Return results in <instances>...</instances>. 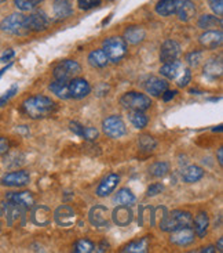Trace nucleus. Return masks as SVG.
I'll list each match as a JSON object with an SVG mask.
<instances>
[{
  "label": "nucleus",
  "mask_w": 223,
  "mask_h": 253,
  "mask_svg": "<svg viewBox=\"0 0 223 253\" xmlns=\"http://www.w3.org/2000/svg\"><path fill=\"white\" fill-rule=\"evenodd\" d=\"M55 108L54 101L46 96H32L22 103V111L31 119H41L48 117Z\"/></svg>",
  "instance_id": "1"
},
{
  "label": "nucleus",
  "mask_w": 223,
  "mask_h": 253,
  "mask_svg": "<svg viewBox=\"0 0 223 253\" xmlns=\"http://www.w3.org/2000/svg\"><path fill=\"white\" fill-rule=\"evenodd\" d=\"M191 223H193L191 213L185 212V211H174L161 220L160 228L162 231L171 233V231L182 228V227H189Z\"/></svg>",
  "instance_id": "2"
},
{
  "label": "nucleus",
  "mask_w": 223,
  "mask_h": 253,
  "mask_svg": "<svg viewBox=\"0 0 223 253\" xmlns=\"http://www.w3.org/2000/svg\"><path fill=\"white\" fill-rule=\"evenodd\" d=\"M0 29L6 34L14 35V36H25L29 34L25 15L20 13H14L6 17L0 22Z\"/></svg>",
  "instance_id": "3"
},
{
  "label": "nucleus",
  "mask_w": 223,
  "mask_h": 253,
  "mask_svg": "<svg viewBox=\"0 0 223 253\" xmlns=\"http://www.w3.org/2000/svg\"><path fill=\"white\" fill-rule=\"evenodd\" d=\"M102 50L106 54L109 61L119 62L122 61V58L127 53V43L122 38L112 36V38H108L106 41L103 42Z\"/></svg>",
  "instance_id": "4"
},
{
  "label": "nucleus",
  "mask_w": 223,
  "mask_h": 253,
  "mask_svg": "<svg viewBox=\"0 0 223 253\" xmlns=\"http://www.w3.org/2000/svg\"><path fill=\"white\" fill-rule=\"evenodd\" d=\"M80 72L81 67L79 62L74 61V60H65L55 67L54 71H53V76H54L55 81L69 83Z\"/></svg>",
  "instance_id": "5"
},
{
  "label": "nucleus",
  "mask_w": 223,
  "mask_h": 253,
  "mask_svg": "<svg viewBox=\"0 0 223 253\" xmlns=\"http://www.w3.org/2000/svg\"><path fill=\"white\" fill-rule=\"evenodd\" d=\"M120 104L131 111H142L143 112L150 108L152 100L146 94L138 93V91H129V93L123 94V97L120 98Z\"/></svg>",
  "instance_id": "6"
},
{
  "label": "nucleus",
  "mask_w": 223,
  "mask_h": 253,
  "mask_svg": "<svg viewBox=\"0 0 223 253\" xmlns=\"http://www.w3.org/2000/svg\"><path fill=\"white\" fill-rule=\"evenodd\" d=\"M102 129H103V133L110 138H120L124 134H127V126L122 118L117 115L106 118L102 122Z\"/></svg>",
  "instance_id": "7"
},
{
  "label": "nucleus",
  "mask_w": 223,
  "mask_h": 253,
  "mask_svg": "<svg viewBox=\"0 0 223 253\" xmlns=\"http://www.w3.org/2000/svg\"><path fill=\"white\" fill-rule=\"evenodd\" d=\"M25 20H27V27L29 29V32H40L47 29L50 20H48L47 14L44 11H33L29 15H25Z\"/></svg>",
  "instance_id": "8"
},
{
  "label": "nucleus",
  "mask_w": 223,
  "mask_h": 253,
  "mask_svg": "<svg viewBox=\"0 0 223 253\" xmlns=\"http://www.w3.org/2000/svg\"><path fill=\"white\" fill-rule=\"evenodd\" d=\"M29 173L25 170L10 171L1 177V184L6 187H25L29 184Z\"/></svg>",
  "instance_id": "9"
},
{
  "label": "nucleus",
  "mask_w": 223,
  "mask_h": 253,
  "mask_svg": "<svg viewBox=\"0 0 223 253\" xmlns=\"http://www.w3.org/2000/svg\"><path fill=\"white\" fill-rule=\"evenodd\" d=\"M171 242L178 247H188L194 242V231L190 227H182L171 231Z\"/></svg>",
  "instance_id": "10"
},
{
  "label": "nucleus",
  "mask_w": 223,
  "mask_h": 253,
  "mask_svg": "<svg viewBox=\"0 0 223 253\" xmlns=\"http://www.w3.org/2000/svg\"><path fill=\"white\" fill-rule=\"evenodd\" d=\"M54 219L57 224L61 227H72L76 221V214L73 209L68 205H61L55 209Z\"/></svg>",
  "instance_id": "11"
},
{
  "label": "nucleus",
  "mask_w": 223,
  "mask_h": 253,
  "mask_svg": "<svg viewBox=\"0 0 223 253\" xmlns=\"http://www.w3.org/2000/svg\"><path fill=\"white\" fill-rule=\"evenodd\" d=\"M179 55H181V46L178 42L165 41L162 43L161 51H160V60L162 61V64L175 61Z\"/></svg>",
  "instance_id": "12"
},
{
  "label": "nucleus",
  "mask_w": 223,
  "mask_h": 253,
  "mask_svg": "<svg viewBox=\"0 0 223 253\" xmlns=\"http://www.w3.org/2000/svg\"><path fill=\"white\" fill-rule=\"evenodd\" d=\"M69 84V91H70V97L76 98V100H81L84 97H87L91 91V87L86 79H81V78H74L72 79Z\"/></svg>",
  "instance_id": "13"
},
{
  "label": "nucleus",
  "mask_w": 223,
  "mask_h": 253,
  "mask_svg": "<svg viewBox=\"0 0 223 253\" xmlns=\"http://www.w3.org/2000/svg\"><path fill=\"white\" fill-rule=\"evenodd\" d=\"M90 223L95 227H105L109 223V211L106 206L95 205L88 214Z\"/></svg>",
  "instance_id": "14"
},
{
  "label": "nucleus",
  "mask_w": 223,
  "mask_h": 253,
  "mask_svg": "<svg viewBox=\"0 0 223 253\" xmlns=\"http://www.w3.org/2000/svg\"><path fill=\"white\" fill-rule=\"evenodd\" d=\"M119 181H120V176H119V174H116V173H110V174H108V176L99 183V185H98V188H96V195L101 197V198L110 195L112 192L115 191V188L117 187V184H119Z\"/></svg>",
  "instance_id": "15"
},
{
  "label": "nucleus",
  "mask_w": 223,
  "mask_h": 253,
  "mask_svg": "<svg viewBox=\"0 0 223 253\" xmlns=\"http://www.w3.org/2000/svg\"><path fill=\"white\" fill-rule=\"evenodd\" d=\"M7 202H13L15 205L22 206L24 209L33 208L34 198L31 192L22 191V192H7L6 195Z\"/></svg>",
  "instance_id": "16"
},
{
  "label": "nucleus",
  "mask_w": 223,
  "mask_h": 253,
  "mask_svg": "<svg viewBox=\"0 0 223 253\" xmlns=\"http://www.w3.org/2000/svg\"><path fill=\"white\" fill-rule=\"evenodd\" d=\"M112 219L115 221L117 226L126 227L131 224V221L134 219V213L129 209L128 206L119 205L116 208L113 213H112Z\"/></svg>",
  "instance_id": "17"
},
{
  "label": "nucleus",
  "mask_w": 223,
  "mask_h": 253,
  "mask_svg": "<svg viewBox=\"0 0 223 253\" xmlns=\"http://www.w3.org/2000/svg\"><path fill=\"white\" fill-rule=\"evenodd\" d=\"M223 42V34L222 31H207L205 34L200 36V43L201 46L208 50H214V48L219 47Z\"/></svg>",
  "instance_id": "18"
},
{
  "label": "nucleus",
  "mask_w": 223,
  "mask_h": 253,
  "mask_svg": "<svg viewBox=\"0 0 223 253\" xmlns=\"http://www.w3.org/2000/svg\"><path fill=\"white\" fill-rule=\"evenodd\" d=\"M145 89H146L149 94H152V96L155 97H160L165 90L168 89V82L165 79H160V78L152 76L145 83Z\"/></svg>",
  "instance_id": "19"
},
{
  "label": "nucleus",
  "mask_w": 223,
  "mask_h": 253,
  "mask_svg": "<svg viewBox=\"0 0 223 253\" xmlns=\"http://www.w3.org/2000/svg\"><path fill=\"white\" fill-rule=\"evenodd\" d=\"M175 14H178L179 20L188 22L196 15V4L191 0H179Z\"/></svg>",
  "instance_id": "20"
},
{
  "label": "nucleus",
  "mask_w": 223,
  "mask_h": 253,
  "mask_svg": "<svg viewBox=\"0 0 223 253\" xmlns=\"http://www.w3.org/2000/svg\"><path fill=\"white\" fill-rule=\"evenodd\" d=\"M31 217H32V221L36 226H47L48 223L51 221V211L48 209L47 206H34Z\"/></svg>",
  "instance_id": "21"
},
{
  "label": "nucleus",
  "mask_w": 223,
  "mask_h": 253,
  "mask_svg": "<svg viewBox=\"0 0 223 253\" xmlns=\"http://www.w3.org/2000/svg\"><path fill=\"white\" fill-rule=\"evenodd\" d=\"M185 71V67L179 61H172L164 64L161 68H160V72H161L162 76H165L167 79H172V81H176L179 76L182 75V72Z\"/></svg>",
  "instance_id": "22"
},
{
  "label": "nucleus",
  "mask_w": 223,
  "mask_h": 253,
  "mask_svg": "<svg viewBox=\"0 0 223 253\" xmlns=\"http://www.w3.org/2000/svg\"><path fill=\"white\" fill-rule=\"evenodd\" d=\"M146 38V32L142 27L132 25L124 31V41L128 42L129 44H139Z\"/></svg>",
  "instance_id": "23"
},
{
  "label": "nucleus",
  "mask_w": 223,
  "mask_h": 253,
  "mask_svg": "<svg viewBox=\"0 0 223 253\" xmlns=\"http://www.w3.org/2000/svg\"><path fill=\"white\" fill-rule=\"evenodd\" d=\"M179 0H160L156 4V13L161 17H168L176 13Z\"/></svg>",
  "instance_id": "24"
},
{
  "label": "nucleus",
  "mask_w": 223,
  "mask_h": 253,
  "mask_svg": "<svg viewBox=\"0 0 223 253\" xmlns=\"http://www.w3.org/2000/svg\"><path fill=\"white\" fill-rule=\"evenodd\" d=\"M204 176V169L196 165L188 166L186 169H183L182 178L185 183H197L198 180H201Z\"/></svg>",
  "instance_id": "25"
},
{
  "label": "nucleus",
  "mask_w": 223,
  "mask_h": 253,
  "mask_svg": "<svg viewBox=\"0 0 223 253\" xmlns=\"http://www.w3.org/2000/svg\"><path fill=\"white\" fill-rule=\"evenodd\" d=\"M208 226H210V219H208V214L205 212H200L196 216L194 219V234L197 237L203 238L207 234V230H208Z\"/></svg>",
  "instance_id": "26"
},
{
  "label": "nucleus",
  "mask_w": 223,
  "mask_h": 253,
  "mask_svg": "<svg viewBox=\"0 0 223 253\" xmlns=\"http://www.w3.org/2000/svg\"><path fill=\"white\" fill-rule=\"evenodd\" d=\"M53 10H54V15L58 20L68 18L69 15L72 14V11H73L69 0H55Z\"/></svg>",
  "instance_id": "27"
},
{
  "label": "nucleus",
  "mask_w": 223,
  "mask_h": 253,
  "mask_svg": "<svg viewBox=\"0 0 223 253\" xmlns=\"http://www.w3.org/2000/svg\"><path fill=\"white\" fill-rule=\"evenodd\" d=\"M88 62L94 68H105L108 65L109 60L106 54L103 53V50L99 48V50H94V51L90 53V55H88Z\"/></svg>",
  "instance_id": "28"
},
{
  "label": "nucleus",
  "mask_w": 223,
  "mask_h": 253,
  "mask_svg": "<svg viewBox=\"0 0 223 253\" xmlns=\"http://www.w3.org/2000/svg\"><path fill=\"white\" fill-rule=\"evenodd\" d=\"M222 60L218 58V60H212L208 64H205L204 67V74L205 76H208L211 79H217L219 76L222 75Z\"/></svg>",
  "instance_id": "29"
},
{
  "label": "nucleus",
  "mask_w": 223,
  "mask_h": 253,
  "mask_svg": "<svg viewBox=\"0 0 223 253\" xmlns=\"http://www.w3.org/2000/svg\"><path fill=\"white\" fill-rule=\"evenodd\" d=\"M50 90H51L58 98H62V100H69V98H72V97H70V91H69V84L66 82L55 81V82H53L50 84Z\"/></svg>",
  "instance_id": "30"
},
{
  "label": "nucleus",
  "mask_w": 223,
  "mask_h": 253,
  "mask_svg": "<svg viewBox=\"0 0 223 253\" xmlns=\"http://www.w3.org/2000/svg\"><path fill=\"white\" fill-rule=\"evenodd\" d=\"M115 202L116 204H119V205L129 206L135 202V195L129 191L128 188H122V190H119L117 194L115 195Z\"/></svg>",
  "instance_id": "31"
},
{
  "label": "nucleus",
  "mask_w": 223,
  "mask_h": 253,
  "mask_svg": "<svg viewBox=\"0 0 223 253\" xmlns=\"http://www.w3.org/2000/svg\"><path fill=\"white\" fill-rule=\"evenodd\" d=\"M149 248V240L148 237H145L142 240L139 241H134L131 242L128 245L123 248L122 252H132V253H145L148 252Z\"/></svg>",
  "instance_id": "32"
},
{
  "label": "nucleus",
  "mask_w": 223,
  "mask_h": 253,
  "mask_svg": "<svg viewBox=\"0 0 223 253\" xmlns=\"http://www.w3.org/2000/svg\"><path fill=\"white\" fill-rule=\"evenodd\" d=\"M198 27L203 28V29L222 27V20L219 17H214V15H203L198 20Z\"/></svg>",
  "instance_id": "33"
},
{
  "label": "nucleus",
  "mask_w": 223,
  "mask_h": 253,
  "mask_svg": "<svg viewBox=\"0 0 223 253\" xmlns=\"http://www.w3.org/2000/svg\"><path fill=\"white\" fill-rule=\"evenodd\" d=\"M129 121L135 126L136 129H143L148 125V117L143 114L142 111H132L129 114Z\"/></svg>",
  "instance_id": "34"
},
{
  "label": "nucleus",
  "mask_w": 223,
  "mask_h": 253,
  "mask_svg": "<svg viewBox=\"0 0 223 253\" xmlns=\"http://www.w3.org/2000/svg\"><path fill=\"white\" fill-rule=\"evenodd\" d=\"M169 171V166L167 162H156L150 166L149 173L153 176V177H164L167 173Z\"/></svg>",
  "instance_id": "35"
},
{
  "label": "nucleus",
  "mask_w": 223,
  "mask_h": 253,
  "mask_svg": "<svg viewBox=\"0 0 223 253\" xmlns=\"http://www.w3.org/2000/svg\"><path fill=\"white\" fill-rule=\"evenodd\" d=\"M43 0H14L15 7L21 11H31L40 4Z\"/></svg>",
  "instance_id": "36"
},
{
  "label": "nucleus",
  "mask_w": 223,
  "mask_h": 253,
  "mask_svg": "<svg viewBox=\"0 0 223 253\" xmlns=\"http://www.w3.org/2000/svg\"><path fill=\"white\" fill-rule=\"evenodd\" d=\"M138 144H139L141 150L148 151V152L153 151L156 147H157V141H156L153 137L148 136V134H142V136H139Z\"/></svg>",
  "instance_id": "37"
},
{
  "label": "nucleus",
  "mask_w": 223,
  "mask_h": 253,
  "mask_svg": "<svg viewBox=\"0 0 223 253\" xmlns=\"http://www.w3.org/2000/svg\"><path fill=\"white\" fill-rule=\"evenodd\" d=\"M94 249H95V245L91 242V241L80 240L76 242L73 251L76 253H90V252H94Z\"/></svg>",
  "instance_id": "38"
},
{
  "label": "nucleus",
  "mask_w": 223,
  "mask_h": 253,
  "mask_svg": "<svg viewBox=\"0 0 223 253\" xmlns=\"http://www.w3.org/2000/svg\"><path fill=\"white\" fill-rule=\"evenodd\" d=\"M190 81H191V72H190V69L185 68V71L182 72V75L176 79V83H178L179 87H185V86L189 84Z\"/></svg>",
  "instance_id": "39"
},
{
  "label": "nucleus",
  "mask_w": 223,
  "mask_h": 253,
  "mask_svg": "<svg viewBox=\"0 0 223 253\" xmlns=\"http://www.w3.org/2000/svg\"><path fill=\"white\" fill-rule=\"evenodd\" d=\"M99 4H101V0H77V6L80 10H91Z\"/></svg>",
  "instance_id": "40"
},
{
  "label": "nucleus",
  "mask_w": 223,
  "mask_h": 253,
  "mask_svg": "<svg viewBox=\"0 0 223 253\" xmlns=\"http://www.w3.org/2000/svg\"><path fill=\"white\" fill-rule=\"evenodd\" d=\"M17 91H18V86H17V84H14V86H11L10 89L7 90L6 93L0 97V107H4L7 101H8L10 98H13V97L15 96V93H17Z\"/></svg>",
  "instance_id": "41"
},
{
  "label": "nucleus",
  "mask_w": 223,
  "mask_h": 253,
  "mask_svg": "<svg viewBox=\"0 0 223 253\" xmlns=\"http://www.w3.org/2000/svg\"><path fill=\"white\" fill-rule=\"evenodd\" d=\"M99 136V133H98V130L95 129V127H84L83 129V134L81 137H84L87 141H94L96 140Z\"/></svg>",
  "instance_id": "42"
},
{
  "label": "nucleus",
  "mask_w": 223,
  "mask_h": 253,
  "mask_svg": "<svg viewBox=\"0 0 223 253\" xmlns=\"http://www.w3.org/2000/svg\"><path fill=\"white\" fill-rule=\"evenodd\" d=\"M201 57H203V53L201 51H191L190 54H188V57H186V61H188V64L189 65H198V62L201 61Z\"/></svg>",
  "instance_id": "43"
},
{
  "label": "nucleus",
  "mask_w": 223,
  "mask_h": 253,
  "mask_svg": "<svg viewBox=\"0 0 223 253\" xmlns=\"http://www.w3.org/2000/svg\"><path fill=\"white\" fill-rule=\"evenodd\" d=\"M211 10L217 14L218 17H221L223 14V0H208Z\"/></svg>",
  "instance_id": "44"
},
{
  "label": "nucleus",
  "mask_w": 223,
  "mask_h": 253,
  "mask_svg": "<svg viewBox=\"0 0 223 253\" xmlns=\"http://www.w3.org/2000/svg\"><path fill=\"white\" fill-rule=\"evenodd\" d=\"M162 184L161 183H155V184H152L150 187L148 188V197H155V195H157V194H160V192L162 191Z\"/></svg>",
  "instance_id": "45"
},
{
  "label": "nucleus",
  "mask_w": 223,
  "mask_h": 253,
  "mask_svg": "<svg viewBox=\"0 0 223 253\" xmlns=\"http://www.w3.org/2000/svg\"><path fill=\"white\" fill-rule=\"evenodd\" d=\"M69 127H70V130L73 131L76 136H81V134H83V129H84V127H83L80 124H77V122H70V124H69Z\"/></svg>",
  "instance_id": "46"
},
{
  "label": "nucleus",
  "mask_w": 223,
  "mask_h": 253,
  "mask_svg": "<svg viewBox=\"0 0 223 253\" xmlns=\"http://www.w3.org/2000/svg\"><path fill=\"white\" fill-rule=\"evenodd\" d=\"M10 148V143L6 137H0V154H4Z\"/></svg>",
  "instance_id": "47"
},
{
  "label": "nucleus",
  "mask_w": 223,
  "mask_h": 253,
  "mask_svg": "<svg viewBox=\"0 0 223 253\" xmlns=\"http://www.w3.org/2000/svg\"><path fill=\"white\" fill-rule=\"evenodd\" d=\"M14 55H15V53H14V50H11V48H8L7 51H4V54L0 57V61H1V62L10 61V60L13 58Z\"/></svg>",
  "instance_id": "48"
},
{
  "label": "nucleus",
  "mask_w": 223,
  "mask_h": 253,
  "mask_svg": "<svg viewBox=\"0 0 223 253\" xmlns=\"http://www.w3.org/2000/svg\"><path fill=\"white\" fill-rule=\"evenodd\" d=\"M175 94H176V90H174V91H171V90L167 89L161 94L162 100H164V101H169V100H172V98L175 97Z\"/></svg>",
  "instance_id": "49"
},
{
  "label": "nucleus",
  "mask_w": 223,
  "mask_h": 253,
  "mask_svg": "<svg viewBox=\"0 0 223 253\" xmlns=\"http://www.w3.org/2000/svg\"><path fill=\"white\" fill-rule=\"evenodd\" d=\"M218 162H219V165H221V166L223 165V148L222 147L218 150Z\"/></svg>",
  "instance_id": "50"
},
{
  "label": "nucleus",
  "mask_w": 223,
  "mask_h": 253,
  "mask_svg": "<svg viewBox=\"0 0 223 253\" xmlns=\"http://www.w3.org/2000/svg\"><path fill=\"white\" fill-rule=\"evenodd\" d=\"M17 131H20V133L25 134V136H28V134H29L27 126H18V127H17Z\"/></svg>",
  "instance_id": "51"
},
{
  "label": "nucleus",
  "mask_w": 223,
  "mask_h": 253,
  "mask_svg": "<svg viewBox=\"0 0 223 253\" xmlns=\"http://www.w3.org/2000/svg\"><path fill=\"white\" fill-rule=\"evenodd\" d=\"M200 252H205V253H214L215 252V247H207V248H203Z\"/></svg>",
  "instance_id": "52"
},
{
  "label": "nucleus",
  "mask_w": 223,
  "mask_h": 253,
  "mask_svg": "<svg viewBox=\"0 0 223 253\" xmlns=\"http://www.w3.org/2000/svg\"><path fill=\"white\" fill-rule=\"evenodd\" d=\"M218 251L223 252V238H219V241H218Z\"/></svg>",
  "instance_id": "53"
},
{
  "label": "nucleus",
  "mask_w": 223,
  "mask_h": 253,
  "mask_svg": "<svg viewBox=\"0 0 223 253\" xmlns=\"http://www.w3.org/2000/svg\"><path fill=\"white\" fill-rule=\"evenodd\" d=\"M11 65H13V62H10V64H8V65H7V67H4V68H3V69H0V78H1V76L4 75V72H6L7 69L10 68V67H11Z\"/></svg>",
  "instance_id": "54"
},
{
  "label": "nucleus",
  "mask_w": 223,
  "mask_h": 253,
  "mask_svg": "<svg viewBox=\"0 0 223 253\" xmlns=\"http://www.w3.org/2000/svg\"><path fill=\"white\" fill-rule=\"evenodd\" d=\"M1 216H3V212H1V209H0V230H1Z\"/></svg>",
  "instance_id": "55"
},
{
  "label": "nucleus",
  "mask_w": 223,
  "mask_h": 253,
  "mask_svg": "<svg viewBox=\"0 0 223 253\" xmlns=\"http://www.w3.org/2000/svg\"><path fill=\"white\" fill-rule=\"evenodd\" d=\"M4 1H7V0H0V3H4Z\"/></svg>",
  "instance_id": "56"
}]
</instances>
